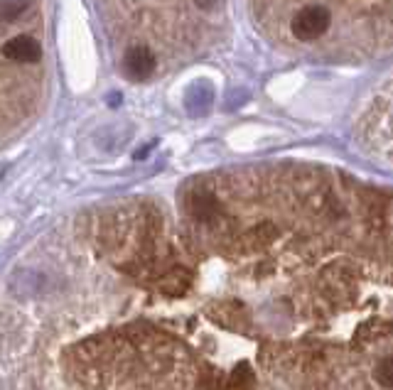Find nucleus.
Returning a JSON list of instances; mask_svg holds the SVG:
<instances>
[{
  "instance_id": "1",
  "label": "nucleus",
  "mask_w": 393,
  "mask_h": 390,
  "mask_svg": "<svg viewBox=\"0 0 393 390\" xmlns=\"http://www.w3.org/2000/svg\"><path fill=\"white\" fill-rule=\"evenodd\" d=\"M332 25V15L324 5H307L293 18L291 30L298 39L303 42H312V39L322 37Z\"/></svg>"
},
{
  "instance_id": "2",
  "label": "nucleus",
  "mask_w": 393,
  "mask_h": 390,
  "mask_svg": "<svg viewBox=\"0 0 393 390\" xmlns=\"http://www.w3.org/2000/svg\"><path fill=\"white\" fill-rule=\"evenodd\" d=\"M155 285L160 287V292L168 297H182L187 295L189 285H192V273L184 265H170L163 275L158 278Z\"/></svg>"
},
{
  "instance_id": "3",
  "label": "nucleus",
  "mask_w": 393,
  "mask_h": 390,
  "mask_svg": "<svg viewBox=\"0 0 393 390\" xmlns=\"http://www.w3.org/2000/svg\"><path fill=\"white\" fill-rule=\"evenodd\" d=\"M187 209L196 221H201V224H214L216 219L221 217L219 202H216V197L209 192H194L187 202Z\"/></svg>"
},
{
  "instance_id": "4",
  "label": "nucleus",
  "mask_w": 393,
  "mask_h": 390,
  "mask_svg": "<svg viewBox=\"0 0 393 390\" xmlns=\"http://www.w3.org/2000/svg\"><path fill=\"white\" fill-rule=\"evenodd\" d=\"M3 54L10 61H37L40 54H42V47H40L37 39L20 35V37H13L3 44Z\"/></svg>"
},
{
  "instance_id": "5",
  "label": "nucleus",
  "mask_w": 393,
  "mask_h": 390,
  "mask_svg": "<svg viewBox=\"0 0 393 390\" xmlns=\"http://www.w3.org/2000/svg\"><path fill=\"white\" fill-rule=\"evenodd\" d=\"M126 71L131 79L146 81L155 71V56L148 47H131L126 52Z\"/></svg>"
},
{
  "instance_id": "6",
  "label": "nucleus",
  "mask_w": 393,
  "mask_h": 390,
  "mask_svg": "<svg viewBox=\"0 0 393 390\" xmlns=\"http://www.w3.org/2000/svg\"><path fill=\"white\" fill-rule=\"evenodd\" d=\"M253 383H256V376H253L251 366L241 363L226 378V390H253Z\"/></svg>"
},
{
  "instance_id": "7",
  "label": "nucleus",
  "mask_w": 393,
  "mask_h": 390,
  "mask_svg": "<svg viewBox=\"0 0 393 390\" xmlns=\"http://www.w3.org/2000/svg\"><path fill=\"white\" fill-rule=\"evenodd\" d=\"M209 317L224 327H234L239 319H244V310H241V305H236V302L234 305H216L214 310H209Z\"/></svg>"
},
{
  "instance_id": "8",
  "label": "nucleus",
  "mask_w": 393,
  "mask_h": 390,
  "mask_svg": "<svg viewBox=\"0 0 393 390\" xmlns=\"http://www.w3.org/2000/svg\"><path fill=\"white\" fill-rule=\"evenodd\" d=\"M273 238H276V228H273L271 224H261L244 236V245L246 248H261V245L271 243Z\"/></svg>"
},
{
  "instance_id": "9",
  "label": "nucleus",
  "mask_w": 393,
  "mask_h": 390,
  "mask_svg": "<svg viewBox=\"0 0 393 390\" xmlns=\"http://www.w3.org/2000/svg\"><path fill=\"white\" fill-rule=\"evenodd\" d=\"M374 378L379 386H384L386 390H393V356H386L384 361L376 366Z\"/></svg>"
},
{
  "instance_id": "10",
  "label": "nucleus",
  "mask_w": 393,
  "mask_h": 390,
  "mask_svg": "<svg viewBox=\"0 0 393 390\" xmlns=\"http://www.w3.org/2000/svg\"><path fill=\"white\" fill-rule=\"evenodd\" d=\"M23 10H25V5H20V3H5V5H0V18L15 20Z\"/></svg>"
},
{
  "instance_id": "11",
  "label": "nucleus",
  "mask_w": 393,
  "mask_h": 390,
  "mask_svg": "<svg viewBox=\"0 0 393 390\" xmlns=\"http://www.w3.org/2000/svg\"><path fill=\"white\" fill-rule=\"evenodd\" d=\"M196 5H199V8H211V5L216 3V0H194Z\"/></svg>"
}]
</instances>
